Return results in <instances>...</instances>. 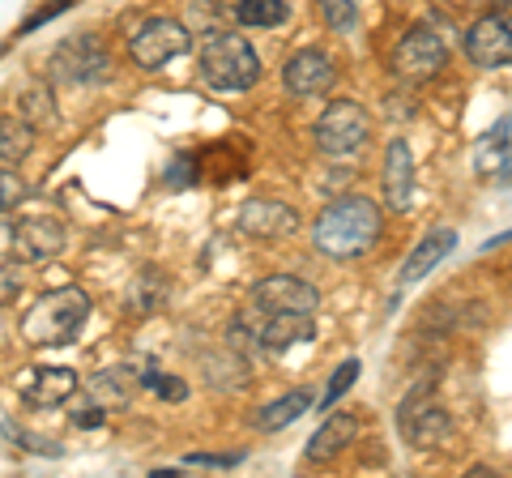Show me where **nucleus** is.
<instances>
[{"label": "nucleus", "instance_id": "nucleus-1", "mask_svg": "<svg viewBox=\"0 0 512 478\" xmlns=\"http://www.w3.org/2000/svg\"><path fill=\"white\" fill-rule=\"evenodd\" d=\"M384 231V218L376 210V201L367 197H338L325 214L316 218V248L333 261H355L363 252L376 248V239Z\"/></svg>", "mask_w": 512, "mask_h": 478}, {"label": "nucleus", "instance_id": "nucleus-2", "mask_svg": "<svg viewBox=\"0 0 512 478\" xmlns=\"http://www.w3.org/2000/svg\"><path fill=\"white\" fill-rule=\"evenodd\" d=\"M90 295L82 286H60V291H47L39 304H30V312L22 316V342L30 346H69L82 325L90 321Z\"/></svg>", "mask_w": 512, "mask_h": 478}, {"label": "nucleus", "instance_id": "nucleus-3", "mask_svg": "<svg viewBox=\"0 0 512 478\" xmlns=\"http://www.w3.org/2000/svg\"><path fill=\"white\" fill-rule=\"evenodd\" d=\"M201 73L214 90H248L261 77L256 47L235 30H214L201 43Z\"/></svg>", "mask_w": 512, "mask_h": 478}, {"label": "nucleus", "instance_id": "nucleus-4", "mask_svg": "<svg viewBox=\"0 0 512 478\" xmlns=\"http://www.w3.org/2000/svg\"><path fill=\"white\" fill-rule=\"evenodd\" d=\"M397 427H402V440L410 449H440L453 436V419L436 393H427V385L410 389L397 406Z\"/></svg>", "mask_w": 512, "mask_h": 478}, {"label": "nucleus", "instance_id": "nucleus-5", "mask_svg": "<svg viewBox=\"0 0 512 478\" xmlns=\"http://www.w3.org/2000/svg\"><path fill=\"white\" fill-rule=\"evenodd\" d=\"M312 133H316V146L325 154L346 158V154H355V150H363L367 141H372V116H367L359 103L338 99V103L325 107V116L316 120Z\"/></svg>", "mask_w": 512, "mask_h": 478}, {"label": "nucleus", "instance_id": "nucleus-6", "mask_svg": "<svg viewBox=\"0 0 512 478\" xmlns=\"http://www.w3.org/2000/svg\"><path fill=\"white\" fill-rule=\"evenodd\" d=\"M52 77L69 86H103L111 82V56L94 35H73L52 52Z\"/></svg>", "mask_w": 512, "mask_h": 478}, {"label": "nucleus", "instance_id": "nucleus-7", "mask_svg": "<svg viewBox=\"0 0 512 478\" xmlns=\"http://www.w3.org/2000/svg\"><path fill=\"white\" fill-rule=\"evenodd\" d=\"M192 47V35L184 22L175 18H150L133 30V39H128V52L141 69H167L175 56H184Z\"/></svg>", "mask_w": 512, "mask_h": 478}, {"label": "nucleus", "instance_id": "nucleus-8", "mask_svg": "<svg viewBox=\"0 0 512 478\" xmlns=\"http://www.w3.org/2000/svg\"><path fill=\"white\" fill-rule=\"evenodd\" d=\"M444 60H448L444 39L436 35V30H427V26H414L410 35L397 43L393 69L402 73V77H414V82H423V77H436V73L444 69Z\"/></svg>", "mask_w": 512, "mask_h": 478}, {"label": "nucleus", "instance_id": "nucleus-9", "mask_svg": "<svg viewBox=\"0 0 512 478\" xmlns=\"http://www.w3.org/2000/svg\"><path fill=\"white\" fill-rule=\"evenodd\" d=\"M316 304H320L316 286L303 278H291V274L256 282L248 295V308H256V312H316Z\"/></svg>", "mask_w": 512, "mask_h": 478}, {"label": "nucleus", "instance_id": "nucleus-10", "mask_svg": "<svg viewBox=\"0 0 512 478\" xmlns=\"http://www.w3.org/2000/svg\"><path fill=\"white\" fill-rule=\"evenodd\" d=\"M333 82H338V69H333V60L320 52V47H303L282 69V86L291 90L295 99H316V94H325Z\"/></svg>", "mask_w": 512, "mask_h": 478}, {"label": "nucleus", "instance_id": "nucleus-11", "mask_svg": "<svg viewBox=\"0 0 512 478\" xmlns=\"http://www.w3.org/2000/svg\"><path fill=\"white\" fill-rule=\"evenodd\" d=\"M466 56L478 69H504L512 65V26L500 18V13H487L478 18L466 35Z\"/></svg>", "mask_w": 512, "mask_h": 478}, {"label": "nucleus", "instance_id": "nucleus-12", "mask_svg": "<svg viewBox=\"0 0 512 478\" xmlns=\"http://www.w3.org/2000/svg\"><path fill=\"white\" fill-rule=\"evenodd\" d=\"M69 244V231L64 222L52 214H35V218H18V252L26 265H39V261H52Z\"/></svg>", "mask_w": 512, "mask_h": 478}, {"label": "nucleus", "instance_id": "nucleus-13", "mask_svg": "<svg viewBox=\"0 0 512 478\" xmlns=\"http://www.w3.org/2000/svg\"><path fill=\"white\" fill-rule=\"evenodd\" d=\"M77 393L73 368H26L18 376V397L26 406H60Z\"/></svg>", "mask_w": 512, "mask_h": 478}, {"label": "nucleus", "instance_id": "nucleus-14", "mask_svg": "<svg viewBox=\"0 0 512 478\" xmlns=\"http://www.w3.org/2000/svg\"><path fill=\"white\" fill-rule=\"evenodd\" d=\"M299 227V214L286 201H248L239 210V231L252 239H282Z\"/></svg>", "mask_w": 512, "mask_h": 478}, {"label": "nucleus", "instance_id": "nucleus-15", "mask_svg": "<svg viewBox=\"0 0 512 478\" xmlns=\"http://www.w3.org/2000/svg\"><path fill=\"white\" fill-rule=\"evenodd\" d=\"M256 342L265 350H286L312 338V312H256Z\"/></svg>", "mask_w": 512, "mask_h": 478}, {"label": "nucleus", "instance_id": "nucleus-16", "mask_svg": "<svg viewBox=\"0 0 512 478\" xmlns=\"http://www.w3.org/2000/svg\"><path fill=\"white\" fill-rule=\"evenodd\" d=\"M414 197V154L406 141H393L389 154H384V205L389 210H410Z\"/></svg>", "mask_w": 512, "mask_h": 478}, {"label": "nucleus", "instance_id": "nucleus-17", "mask_svg": "<svg viewBox=\"0 0 512 478\" xmlns=\"http://www.w3.org/2000/svg\"><path fill=\"white\" fill-rule=\"evenodd\" d=\"M355 436H359V419H355V414H329V419L312 432V440H308V449H303V457H308L312 466H320V461H333V457H338Z\"/></svg>", "mask_w": 512, "mask_h": 478}, {"label": "nucleus", "instance_id": "nucleus-18", "mask_svg": "<svg viewBox=\"0 0 512 478\" xmlns=\"http://www.w3.org/2000/svg\"><path fill=\"white\" fill-rule=\"evenodd\" d=\"M30 150H35V124L26 116H5L0 120V171H18Z\"/></svg>", "mask_w": 512, "mask_h": 478}, {"label": "nucleus", "instance_id": "nucleus-19", "mask_svg": "<svg viewBox=\"0 0 512 478\" xmlns=\"http://www.w3.org/2000/svg\"><path fill=\"white\" fill-rule=\"evenodd\" d=\"M141 389V376H133L128 368H107L90 380V397L99 402L103 410H116V406H128L133 393Z\"/></svg>", "mask_w": 512, "mask_h": 478}, {"label": "nucleus", "instance_id": "nucleus-20", "mask_svg": "<svg viewBox=\"0 0 512 478\" xmlns=\"http://www.w3.org/2000/svg\"><path fill=\"white\" fill-rule=\"evenodd\" d=\"M453 244H457V235L448 231V227L431 231V235L423 239V244L406 257V265H402V282H406V286H410V282H419V278L427 274V269H436V265H440L444 252H453Z\"/></svg>", "mask_w": 512, "mask_h": 478}, {"label": "nucleus", "instance_id": "nucleus-21", "mask_svg": "<svg viewBox=\"0 0 512 478\" xmlns=\"http://www.w3.org/2000/svg\"><path fill=\"white\" fill-rule=\"evenodd\" d=\"M308 410H312V393L295 389V393L278 397V402H269L261 414H256V432H282V427H291V423L303 419Z\"/></svg>", "mask_w": 512, "mask_h": 478}, {"label": "nucleus", "instance_id": "nucleus-22", "mask_svg": "<svg viewBox=\"0 0 512 478\" xmlns=\"http://www.w3.org/2000/svg\"><path fill=\"white\" fill-rule=\"evenodd\" d=\"M201 368H205V380H210L214 389H244L248 385V363L239 355H231V350H222V355H205Z\"/></svg>", "mask_w": 512, "mask_h": 478}, {"label": "nucleus", "instance_id": "nucleus-23", "mask_svg": "<svg viewBox=\"0 0 512 478\" xmlns=\"http://www.w3.org/2000/svg\"><path fill=\"white\" fill-rule=\"evenodd\" d=\"M235 18L248 30H269V26H282L291 18V9H286V0H239Z\"/></svg>", "mask_w": 512, "mask_h": 478}, {"label": "nucleus", "instance_id": "nucleus-24", "mask_svg": "<svg viewBox=\"0 0 512 478\" xmlns=\"http://www.w3.org/2000/svg\"><path fill=\"white\" fill-rule=\"evenodd\" d=\"M163 299H167V278L146 269V274L137 278L133 295H128V304H133V312H154V308H163Z\"/></svg>", "mask_w": 512, "mask_h": 478}, {"label": "nucleus", "instance_id": "nucleus-25", "mask_svg": "<svg viewBox=\"0 0 512 478\" xmlns=\"http://www.w3.org/2000/svg\"><path fill=\"white\" fill-rule=\"evenodd\" d=\"M320 18H325L329 30L350 35L359 26V9H355V0H320Z\"/></svg>", "mask_w": 512, "mask_h": 478}, {"label": "nucleus", "instance_id": "nucleus-26", "mask_svg": "<svg viewBox=\"0 0 512 478\" xmlns=\"http://www.w3.org/2000/svg\"><path fill=\"white\" fill-rule=\"evenodd\" d=\"M18 261H22V252H18V218L0 205V274H9Z\"/></svg>", "mask_w": 512, "mask_h": 478}, {"label": "nucleus", "instance_id": "nucleus-27", "mask_svg": "<svg viewBox=\"0 0 512 478\" xmlns=\"http://www.w3.org/2000/svg\"><path fill=\"white\" fill-rule=\"evenodd\" d=\"M359 372H363V368H359V359H346L342 368L329 376V385H325V410L342 402V397H346V389H350V385H355V380H359Z\"/></svg>", "mask_w": 512, "mask_h": 478}, {"label": "nucleus", "instance_id": "nucleus-28", "mask_svg": "<svg viewBox=\"0 0 512 478\" xmlns=\"http://www.w3.org/2000/svg\"><path fill=\"white\" fill-rule=\"evenodd\" d=\"M22 111H26V120L35 124V129H43V124H56V107L47 103L43 90H30L26 99H22Z\"/></svg>", "mask_w": 512, "mask_h": 478}, {"label": "nucleus", "instance_id": "nucleus-29", "mask_svg": "<svg viewBox=\"0 0 512 478\" xmlns=\"http://www.w3.org/2000/svg\"><path fill=\"white\" fill-rule=\"evenodd\" d=\"M150 389H154L158 397H163V402H184V397H188V385H184V380L163 376V372H158V376L150 380Z\"/></svg>", "mask_w": 512, "mask_h": 478}, {"label": "nucleus", "instance_id": "nucleus-30", "mask_svg": "<svg viewBox=\"0 0 512 478\" xmlns=\"http://www.w3.org/2000/svg\"><path fill=\"white\" fill-rule=\"evenodd\" d=\"M244 461V453H192L188 457V466H214V470H227V466H239Z\"/></svg>", "mask_w": 512, "mask_h": 478}, {"label": "nucleus", "instance_id": "nucleus-31", "mask_svg": "<svg viewBox=\"0 0 512 478\" xmlns=\"http://www.w3.org/2000/svg\"><path fill=\"white\" fill-rule=\"evenodd\" d=\"M197 9H222V13H231L235 5H231V0H197Z\"/></svg>", "mask_w": 512, "mask_h": 478}, {"label": "nucleus", "instance_id": "nucleus-32", "mask_svg": "<svg viewBox=\"0 0 512 478\" xmlns=\"http://www.w3.org/2000/svg\"><path fill=\"white\" fill-rule=\"evenodd\" d=\"M495 13H500V18H504V22L512 26V0H504V5H500V9H495Z\"/></svg>", "mask_w": 512, "mask_h": 478}, {"label": "nucleus", "instance_id": "nucleus-33", "mask_svg": "<svg viewBox=\"0 0 512 478\" xmlns=\"http://www.w3.org/2000/svg\"><path fill=\"white\" fill-rule=\"evenodd\" d=\"M500 180H512V154H508L504 163H500Z\"/></svg>", "mask_w": 512, "mask_h": 478}]
</instances>
